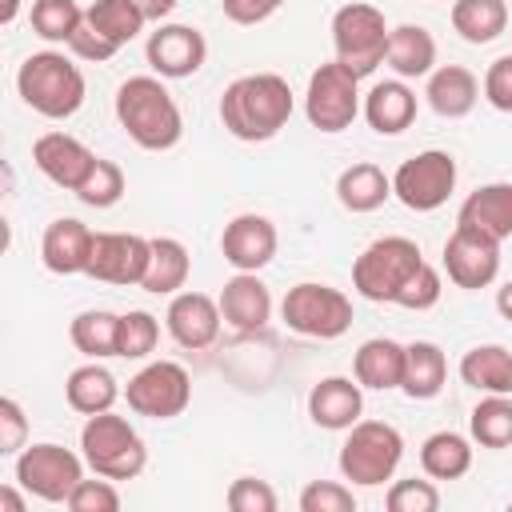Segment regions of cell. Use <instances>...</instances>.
<instances>
[{
  "instance_id": "cell-1",
  "label": "cell",
  "mask_w": 512,
  "mask_h": 512,
  "mask_svg": "<svg viewBox=\"0 0 512 512\" xmlns=\"http://www.w3.org/2000/svg\"><path fill=\"white\" fill-rule=\"evenodd\" d=\"M292 108L296 100L280 72H248L224 88L220 124L244 144H264L292 120Z\"/></svg>"
},
{
  "instance_id": "cell-2",
  "label": "cell",
  "mask_w": 512,
  "mask_h": 512,
  "mask_svg": "<svg viewBox=\"0 0 512 512\" xmlns=\"http://www.w3.org/2000/svg\"><path fill=\"white\" fill-rule=\"evenodd\" d=\"M116 120L144 152H168L184 136L180 104L160 76H128L116 88Z\"/></svg>"
},
{
  "instance_id": "cell-3",
  "label": "cell",
  "mask_w": 512,
  "mask_h": 512,
  "mask_svg": "<svg viewBox=\"0 0 512 512\" xmlns=\"http://www.w3.org/2000/svg\"><path fill=\"white\" fill-rule=\"evenodd\" d=\"M16 92L36 116L68 120V116L80 112V104L88 96V84H84L80 64H72L56 48H44V52L24 56V64L16 68Z\"/></svg>"
},
{
  "instance_id": "cell-4",
  "label": "cell",
  "mask_w": 512,
  "mask_h": 512,
  "mask_svg": "<svg viewBox=\"0 0 512 512\" xmlns=\"http://www.w3.org/2000/svg\"><path fill=\"white\" fill-rule=\"evenodd\" d=\"M80 456L88 460L92 472H100L108 480H136L148 464V448H144L140 432L132 428L128 416H116L112 408L84 420Z\"/></svg>"
},
{
  "instance_id": "cell-5",
  "label": "cell",
  "mask_w": 512,
  "mask_h": 512,
  "mask_svg": "<svg viewBox=\"0 0 512 512\" xmlns=\"http://www.w3.org/2000/svg\"><path fill=\"white\" fill-rule=\"evenodd\" d=\"M404 460V436L388 420H356L340 444V476L360 488H380Z\"/></svg>"
},
{
  "instance_id": "cell-6",
  "label": "cell",
  "mask_w": 512,
  "mask_h": 512,
  "mask_svg": "<svg viewBox=\"0 0 512 512\" xmlns=\"http://www.w3.org/2000/svg\"><path fill=\"white\" fill-rule=\"evenodd\" d=\"M388 20L368 0H348L332 12V48L344 68H352L360 80L372 76L384 64L388 52Z\"/></svg>"
},
{
  "instance_id": "cell-7",
  "label": "cell",
  "mask_w": 512,
  "mask_h": 512,
  "mask_svg": "<svg viewBox=\"0 0 512 512\" xmlns=\"http://www.w3.org/2000/svg\"><path fill=\"white\" fill-rule=\"evenodd\" d=\"M424 264L420 244L408 236H380L372 240L356 264H352V288L372 300V304H396L400 288L408 284V276Z\"/></svg>"
},
{
  "instance_id": "cell-8",
  "label": "cell",
  "mask_w": 512,
  "mask_h": 512,
  "mask_svg": "<svg viewBox=\"0 0 512 512\" xmlns=\"http://www.w3.org/2000/svg\"><path fill=\"white\" fill-rule=\"evenodd\" d=\"M280 320L296 332V336H308V340H336L352 328V300L332 288V284H316V280H304L296 288L284 292L280 300Z\"/></svg>"
},
{
  "instance_id": "cell-9",
  "label": "cell",
  "mask_w": 512,
  "mask_h": 512,
  "mask_svg": "<svg viewBox=\"0 0 512 512\" xmlns=\"http://www.w3.org/2000/svg\"><path fill=\"white\" fill-rule=\"evenodd\" d=\"M364 100H360V76L352 68H344L340 60H328L320 64L312 76H308V88H304V116L316 132H344L352 128V120L360 116Z\"/></svg>"
},
{
  "instance_id": "cell-10",
  "label": "cell",
  "mask_w": 512,
  "mask_h": 512,
  "mask_svg": "<svg viewBox=\"0 0 512 512\" xmlns=\"http://www.w3.org/2000/svg\"><path fill=\"white\" fill-rule=\"evenodd\" d=\"M84 456H76L72 448L64 444H52V440H40V444H28L20 456H16V484L36 496V500H48V504H68L72 488L84 480Z\"/></svg>"
},
{
  "instance_id": "cell-11",
  "label": "cell",
  "mask_w": 512,
  "mask_h": 512,
  "mask_svg": "<svg viewBox=\"0 0 512 512\" xmlns=\"http://www.w3.org/2000/svg\"><path fill=\"white\" fill-rule=\"evenodd\" d=\"M456 192V160L444 148H424L392 172V196L412 212H436Z\"/></svg>"
},
{
  "instance_id": "cell-12",
  "label": "cell",
  "mask_w": 512,
  "mask_h": 512,
  "mask_svg": "<svg viewBox=\"0 0 512 512\" xmlns=\"http://www.w3.org/2000/svg\"><path fill=\"white\" fill-rule=\"evenodd\" d=\"M124 400L136 416H148V420H172L180 416L188 404H192V376L184 364L176 360H152L144 364L128 388H124Z\"/></svg>"
},
{
  "instance_id": "cell-13",
  "label": "cell",
  "mask_w": 512,
  "mask_h": 512,
  "mask_svg": "<svg viewBox=\"0 0 512 512\" xmlns=\"http://www.w3.org/2000/svg\"><path fill=\"white\" fill-rule=\"evenodd\" d=\"M144 60L160 80H188L208 60V40L192 24H156L144 40Z\"/></svg>"
},
{
  "instance_id": "cell-14",
  "label": "cell",
  "mask_w": 512,
  "mask_h": 512,
  "mask_svg": "<svg viewBox=\"0 0 512 512\" xmlns=\"http://www.w3.org/2000/svg\"><path fill=\"white\" fill-rule=\"evenodd\" d=\"M444 272L456 288H488L496 276H500V240L468 228V224H456L452 236L444 240Z\"/></svg>"
},
{
  "instance_id": "cell-15",
  "label": "cell",
  "mask_w": 512,
  "mask_h": 512,
  "mask_svg": "<svg viewBox=\"0 0 512 512\" xmlns=\"http://www.w3.org/2000/svg\"><path fill=\"white\" fill-rule=\"evenodd\" d=\"M148 256H152V240L136 236V232H96L92 240V260L88 272L100 284H140L148 272Z\"/></svg>"
},
{
  "instance_id": "cell-16",
  "label": "cell",
  "mask_w": 512,
  "mask_h": 512,
  "mask_svg": "<svg viewBox=\"0 0 512 512\" xmlns=\"http://www.w3.org/2000/svg\"><path fill=\"white\" fill-rule=\"evenodd\" d=\"M280 248V236H276V224L260 212H240L224 224L220 232V252L224 260L236 268V272H260L272 264Z\"/></svg>"
},
{
  "instance_id": "cell-17",
  "label": "cell",
  "mask_w": 512,
  "mask_h": 512,
  "mask_svg": "<svg viewBox=\"0 0 512 512\" xmlns=\"http://www.w3.org/2000/svg\"><path fill=\"white\" fill-rule=\"evenodd\" d=\"M164 324H168V336L188 348V352H200V348H212L220 328H224V312H220V300L204 296V292H176L168 300V312H164Z\"/></svg>"
},
{
  "instance_id": "cell-18",
  "label": "cell",
  "mask_w": 512,
  "mask_h": 512,
  "mask_svg": "<svg viewBox=\"0 0 512 512\" xmlns=\"http://www.w3.org/2000/svg\"><path fill=\"white\" fill-rule=\"evenodd\" d=\"M32 164H36L56 188L76 192V188L84 184V176L92 172L96 152H92L84 140L68 136V132H44V136H36V144H32Z\"/></svg>"
},
{
  "instance_id": "cell-19",
  "label": "cell",
  "mask_w": 512,
  "mask_h": 512,
  "mask_svg": "<svg viewBox=\"0 0 512 512\" xmlns=\"http://www.w3.org/2000/svg\"><path fill=\"white\" fill-rule=\"evenodd\" d=\"M92 240L96 232L76 220V216H56L44 236H40V260L48 272L56 276H76V272H88V260H92Z\"/></svg>"
},
{
  "instance_id": "cell-20",
  "label": "cell",
  "mask_w": 512,
  "mask_h": 512,
  "mask_svg": "<svg viewBox=\"0 0 512 512\" xmlns=\"http://www.w3.org/2000/svg\"><path fill=\"white\" fill-rule=\"evenodd\" d=\"M364 412V388L360 380H348V376H324L312 384L308 392V416L316 428H328V432H348Z\"/></svg>"
},
{
  "instance_id": "cell-21",
  "label": "cell",
  "mask_w": 512,
  "mask_h": 512,
  "mask_svg": "<svg viewBox=\"0 0 512 512\" xmlns=\"http://www.w3.org/2000/svg\"><path fill=\"white\" fill-rule=\"evenodd\" d=\"M224 324L236 332H260L272 320V292L256 272H236L220 292Z\"/></svg>"
},
{
  "instance_id": "cell-22",
  "label": "cell",
  "mask_w": 512,
  "mask_h": 512,
  "mask_svg": "<svg viewBox=\"0 0 512 512\" xmlns=\"http://www.w3.org/2000/svg\"><path fill=\"white\" fill-rule=\"evenodd\" d=\"M424 96H428V108L444 120H460L476 108L480 100V80L472 68L464 64H440L428 72V84H424Z\"/></svg>"
},
{
  "instance_id": "cell-23",
  "label": "cell",
  "mask_w": 512,
  "mask_h": 512,
  "mask_svg": "<svg viewBox=\"0 0 512 512\" xmlns=\"http://www.w3.org/2000/svg\"><path fill=\"white\" fill-rule=\"evenodd\" d=\"M364 120H368V128L372 132H380V136H400L404 128H412V120H416V92L408 88V80H380V84H372L368 88V96H364Z\"/></svg>"
},
{
  "instance_id": "cell-24",
  "label": "cell",
  "mask_w": 512,
  "mask_h": 512,
  "mask_svg": "<svg viewBox=\"0 0 512 512\" xmlns=\"http://www.w3.org/2000/svg\"><path fill=\"white\" fill-rule=\"evenodd\" d=\"M456 224H468V228L504 244L512 236V184L492 180V184H480L476 192H468V200L460 204Z\"/></svg>"
},
{
  "instance_id": "cell-25",
  "label": "cell",
  "mask_w": 512,
  "mask_h": 512,
  "mask_svg": "<svg viewBox=\"0 0 512 512\" xmlns=\"http://www.w3.org/2000/svg\"><path fill=\"white\" fill-rule=\"evenodd\" d=\"M352 376L360 380V388L372 392H392L404 380V344L392 336H372L356 348L352 360Z\"/></svg>"
},
{
  "instance_id": "cell-26",
  "label": "cell",
  "mask_w": 512,
  "mask_h": 512,
  "mask_svg": "<svg viewBox=\"0 0 512 512\" xmlns=\"http://www.w3.org/2000/svg\"><path fill=\"white\" fill-rule=\"evenodd\" d=\"M384 64L400 76V80H420L436 68V40L424 24H396L388 32V52Z\"/></svg>"
},
{
  "instance_id": "cell-27",
  "label": "cell",
  "mask_w": 512,
  "mask_h": 512,
  "mask_svg": "<svg viewBox=\"0 0 512 512\" xmlns=\"http://www.w3.org/2000/svg\"><path fill=\"white\" fill-rule=\"evenodd\" d=\"M448 380V356L440 344L432 340H412L404 344V380H400V392L408 400H432L440 396Z\"/></svg>"
},
{
  "instance_id": "cell-28",
  "label": "cell",
  "mask_w": 512,
  "mask_h": 512,
  "mask_svg": "<svg viewBox=\"0 0 512 512\" xmlns=\"http://www.w3.org/2000/svg\"><path fill=\"white\" fill-rule=\"evenodd\" d=\"M116 396H120V384H116V376H112L100 360H88V364L72 368L68 380H64V400H68V408L80 412V416L108 412V408L116 404Z\"/></svg>"
},
{
  "instance_id": "cell-29",
  "label": "cell",
  "mask_w": 512,
  "mask_h": 512,
  "mask_svg": "<svg viewBox=\"0 0 512 512\" xmlns=\"http://www.w3.org/2000/svg\"><path fill=\"white\" fill-rule=\"evenodd\" d=\"M388 196H392V176L372 160L348 164L336 176V200L348 212H376V208H384Z\"/></svg>"
},
{
  "instance_id": "cell-30",
  "label": "cell",
  "mask_w": 512,
  "mask_h": 512,
  "mask_svg": "<svg viewBox=\"0 0 512 512\" xmlns=\"http://www.w3.org/2000/svg\"><path fill=\"white\" fill-rule=\"evenodd\" d=\"M188 272H192L188 248L176 236H152V256H148V272L140 288L152 296H176L188 284Z\"/></svg>"
},
{
  "instance_id": "cell-31",
  "label": "cell",
  "mask_w": 512,
  "mask_h": 512,
  "mask_svg": "<svg viewBox=\"0 0 512 512\" xmlns=\"http://www.w3.org/2000/svg\"><path fill=\"white\" fill-rule=\"evenodd\" d=\"M460 380L476 392L512 396V352L504 344H476L460 356Z\"/></svg>"
},
{
  "instance_id": "cell-32",
  "label": "cell",
  "mask_w": 512,
  "mask_h": 512,
  "mask_svg": "<svg viewBox=\"0 0 512 512\" xmlns=\"http://www.w3.org/2000/svg\"><path fill=\"white\" fill-rule=\"evenodd\" d=\"M420 468L432 480H460L472 468V440L464 432L440 428L420 444Z\"/></svg>"
},
{
  "instance_id": "cell-33",
  "label": "cell",
  "mask_w": 512,
  "mask_h": 512,
  "mask_svg": "<svg viewBox=\"0 0 512 512\" xmlns=\"http://www.w3.org/2000/svg\"><path fill=\"white\" fill-rule=\"evenodd\" d=\"M116 336H120V316L108 312V308H88V312H76L72 324H68V340L80 356L88 360H104V356H116Z\"/></svg>"
},
{
  "instance_id": "cell-34",
  "label": "cell",
  "mask_w": 512,
  "mask_h": 512,
  "mask_svg": "<svg viewBox=\"0 0 512 512\" xmlns=\"http://www.w3.org/2000/svg\"><path fill=\"white\" fill-rule=\"evenodd\" d=\"M452 28L468 44H492L508 28V0H456Z\"/></svg>"
},
{
  "instance_id": "cell-35",
  "label": "cell",
  "mask_w": 512,
  "mask_h": 512,
  "mask_svg": "<svg viewBox=\"0 0 512 512\" xmlns=\"http://www.w3.org/2000/svg\"><path fill=\"white\" fill-rule=\"evenodd\" d=\"M84 20H88L104 40H112L116 48L132 44V40L144 32V24H148L136 0H92V4L84 8Z\"/></svg>"
},
{
  "instance_id": "cell-36",
  "label": "cell",
  "mask_w": 512,
  "mask_h": 512,
  "mask_svg": "<svg viewBox=\"0 0 512 512\" xmlns=\"http://www.w3.org/2000/svg\"><path fill=\"white\" fill-rule=\"evenodd\" d=\"M468 432L480 448H508L512 444V396L484 392V400L468 416Z\"/></svg>"
},
{
  "instance_id": "cell-37",
  "label": "cell",
  "mask_w": 512,
  "mask_h": 512,
  "mask_svg": "<svg viewBox=\"0 0 512 512\" xmlns=\"http://www.w3.org/2000/svg\"><path fill=\"white\" fill-rule=\"evenodd\" d=\"M84 24V8L76 0H32V32L48 44H64Z\"/></svg>"
},
{
  "instance_id": "cell-38",
  "label": "cell",
  "mask_w": 512,
  "mask_h": 512,
  "mask_svg": "<svg viewBox=\"0 0 512 512\" xmlns=\"http://www.w3.org/2000/svg\"><path fill=\"white\" fill-rule=\"evenodd\" d=\"M124 192H128V176H124V168H120L116 160L96 156L92 172L84 176V184H80L72 196H76L80 204H88V208H112V204L124 200Z\"/></svg>"
},
{
  "instance_id": "cell-39",
  "label": "cell",
  "mask_w": 512,
  "mask_h": 512,
  "mask_svg": "<svg viewBox=\"0 0 512 512\" xmlns=\"http://www.w3.org/2000/svg\"><path fill=\"white\" fill-rule=\"evenodd\" d=\"M160 344V320L144 308H132L120 316V336H116V356L120 360H148Z\"/></svg>"
},
{
  "instance_id": "cell-40",
  "label": "cell",
  "mask_w": 512,
  "mask_h": 512,
  "mask_svg": "<svg viewBox=\"0 0 512 512\" xmlns=\"http://www.w3.org/2000/svg\"><path fill=\"white\" fill-rule=\"evenodd\" d=\"M384 504H388V512H436L440 508V488L432 484V476L428 480H416V476L396 480L388 488Z\"/></svg>"
},
{
  "instance_id": "cell-41",
  "label": "cell",
  "mask_w": 512,
  "mask_h": 512,
  "mask_svg": "<svg viewBox=\"0 0 512 512\" xmlns=\"http://www.w3.org/2000/svg\"><path fill=\"white\" fill-rule=\"evenodd\" d=\"M300 512H356V496L340 480H312L300 488Z\"/></svg>"
},
{
  "instance_id": "cell-42",
  "label": "cell",
  "mask_w": 512,
  "mask_h": 512,
  "mask_svg": "<svg viewBox=\"0 0 512 512\" xmlns=\"http://www.w3.org/2000/svg\"><path fill=\"white\" fill-rule=\"evenodd\" d=\"M228 508L232 512H276L280 508V496L268 480H256V476H240L228 484Z\"/></svg>"
},
{
  "instance_id": "cell-43",
  "label": "cell",
  "mask_w": 512,
  "mask_h": 512,
  "mask_svg": "<svg viewBox=\"0 0 512 512\" xmlns=\"http://www.w3.org/2000/svg\"><path fill=\"white\" fill-rule=\"evenodd\" d=\"M68 508L72 512H116L120 508V492H116V480H108V476H84L76 488H72V496H68Z\"/></svg>"
},
{
  "instance_id": "cell-44",
  "label": "cell",
  "mask_w": 512,
  "mask_h": 512,
  "mask_svg": "<svg viewBox=\"0 0 512 512\" xmlns=\"http://www.w3.org/2000/svg\"><path fill=\"white\" fill-rule=\"evenodd\" d=\"M440 292H444V280H440V272L424 260V264L408 276V284L400 288L396 304H400V308H408V312H424V308H432V304L440 300Z\"/></svg>"
},
{
  "instance_id": "cell-45",
  "label": "cell",
  "mask_w": 512,
  "mask_h": 512,
  "mask_svg": "<svg viewBox=\"0 0 512 512\" xmlns=\"http://www.w3.org/2000/svg\"><path fill=\"white\" fill-rule=\"evenodd\" d=\"M28 448V416L20 400L4 396L0 400V456H20Z\"/></svg>"
},
{
  "instance_id": "cell-46",
  "label": "cell",
  "mask_w": 512,
  "mask_h": 512,
  "mask_svg": "<svg viewBox=\"0 0 512 512\" xmlns=\"http://www.w3.org/2000/svg\"><path fill=\"white\" fill-rule=\"evenodd\" d=\"M484 100L496 108V112H512V52L508 56H496L484 72V84H480Z\"/></svg>"
},
{
  "instance_id": "cell-47",
  "label": "cell",
  "mask_w": 512,
  "mask_h": 512,
  "mask_svg": "<svg viewBox=\"0 0 512 512\" xmlns=\"http://www.w3.org/2000/svg\"><path fill=\"white\" fill-rule=\"evenodd\" d=\"M68 52H72V56H80V60H88V64H108L120 48H116L112 40H104V36L84 20V24L76 28V36L68 40Z\"/></svg>"
},
{
  "instance_id": "cell-48",
  "label": "cell",
  "mask_w": 512,
  "mask_h": 512,
  "mask_svg": "<svg viewBox=\"0 0 512 512\" xmlns=\"http://www.w3.org/2000/svg\"><path fill=\"white\" fill-rule=\"evenodd\" d=\"M284 4H288V0H220L224 16H228L232 24H244V28L264 24V20H268V16H276Z\"/></svg>"
},
{
  "instance_id": "cell-49",
  "label": "cell",
  "mask_w": 512,
  "mask_h": 512,
  "mask_svg": "<svg viewBox=\"0 0 512 512\" xmlns=\"http://www.w3.org/2000/svg\"><path fill=\"white\" fill-rule=\"evenodd\" d=\"M136 4H140V12H144L148 24H164L180 0H136Z\"/></svg>"
},
{
  "instance_id": "cell-50",
  "label": "cell",
  "mask_w": 512,
  "mask_h": 512,
  "mask_svg": "<svg viewBox=\"0 0 512 512\" xmlns=\"http://www.w3.org/2000/svg\"><path fill=\"white\" fill-rule=\"evenodd\" d=\"M24 496H28L24 488L16 492L12 484H4V488H0V512H24V508H28V500H24Z\"/></svg>"
},
{
  "instance_id": "cell-51",
  "label": "cell",
  "mask_w": 512,
  "mask_h": 512,
  "mask_svg": "<svg viewBox=\"0 0 512 512\" xmlns=\"http://www.w3.org/2000/svg\"><path fill=\"white\" fill-rule=\"evenodd\" d=\"M496 308H500L504 320H512V280L500 284V292H496Z\"/></svg>"
},
{
  "instance_id": "cell-52",
  "label": "cell",
  "mask_w": 512,
  "mask_h": 512,
  "mask_svg": "<svg viewBox=\"0 0 512 512\" xmlns=\"http://www.w3.org/2000/svg\"><path fill=\"white\" fill-rule=\"evenodd\" d=\"M16 16H20V0H4V8H0V24L8 28V24H16Z\"/></svg>"
}]
</instances>
